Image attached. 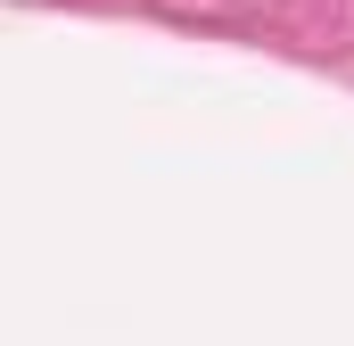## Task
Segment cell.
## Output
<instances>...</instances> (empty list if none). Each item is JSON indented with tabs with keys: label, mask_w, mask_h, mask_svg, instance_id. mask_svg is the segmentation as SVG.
Segmentation results:
<instances>
[]
</instances>
